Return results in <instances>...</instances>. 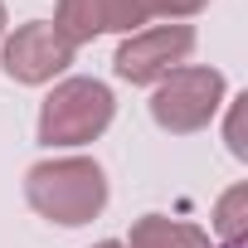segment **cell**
I'll return each mask as SVG.
<instances>
[{"instance_id":"cell-10","label":"cell","mask_w":248,"mask_h":248,"mask_svg":"<svg viewBox=\"0 0 248 248\" xmlns=\"http://www.w3.org/2000/svg\"><path fill=\"white\" fill-rule=\"evenodd\" d=\"M243 102L248 97H238L233 102V117H229V151L233 156H248V141H243Z\"/></svg>"},{"instance_id":"cell-9","label":"cell","mask_w":248,"mask_h":248,"mask_svg":"<svg viewBox=\"0 0 248 248\" xmlns=\"http://www.w3.org/2000/svg\"><path fill=\"white\" fill-rule=\"evenodd\" d=\"M209 0H146V10L151 15H195V10H204Z\"/></svg>"},{"instance_id":"cell-4","label":"cell","mask_w":248,"mask_h":248,"mask_svg":"<svg viewBox=\"0 0 248 248\" xmlns=\"http://www.w3.org/2000/svg\"><path fill=\"white\" fill-rule=\"evenodd\" d=\"M195 49V30L190 25H151L137 30L127 44L117 49V73L127 83H161L166 73H175Z\"/></svg>"},{"instance_id":"cell-3","label":"cell","mask_w":248,"mask_h":248,"mask_svg":"<svg viewBox=\"0 0 248 248\" xmlns=\"http://www.w3.org/2000/svg\"><path fill=\"white\" fill-rule=\"evenodd\" d=\"M224 102V73L219 68H190L180 63L175 73H166L151 93V117H156V127L175 132V137H190L200 127H209V117L219 112Z\"/></svg>"},{"instance_id":"cell-5","label":"cell","mask_w":248,"mask_h":248,"mask_svg":"<svg viewBox=\"0 0 248 248\" xmlns=\"http://www.w3.org/2000/svg\"><path fill=\"white\" fill-rule=\"evenodd\" d=\"M73 49L49 20H34V25H20L10 39H5V54H0V63H5V73L15 83H49L54 73H63L73 63Z\"/></svg>"},{"instance_id":"cell-6","label":"cell","mask_w":248,"mask_h":248,"mask_svg":"<svg viewBox=\"0 0 248 248\" xmlns=\"http://www.w3.org/2000/svg\"><path fill=\"white\" fill-rule=\"evenodd\" d=\"M146 20H151L146 0H59L54 30L68 44H88V39L112 34V30H137Z\"/></svg>"},{"instance_id":"cell-11","label":"cell","mask_w":248,"mask_h":248,"mask_svg":"<svg viewBox=\"0 0 248 248\" xmlns=\"http://www.w3.org/2000/svg\"><path fill=\"white\" fill-rule=\"evenodd\" d=\"M93 248H127V243H117V238H102V243H93Z\"/></svg>"},{"instance_id":"cell-12","label":"cell","mask_w":248,"mask_h":248,"mask_svg":"<svg viewBox=\"0 0 248 248\" xmlns=\"http://www.w3.org/2000/svg\"><path fill=\"white\" fill-rule=\"evenodd\" d=\"M0 30H5V5H0Z\"/></svg>"},{"instance_id":"cell-8","label":"cell","mask_w":248,"mask_h":248,"mask_svg":"<svg viewBox=\"0 0 248 248\" xmlns=\"http://www.w3.org/2000/svg\"><path fill=\"white\" fill-rule=\"evenodd\" d=\"M243 209H248V185H233L224 200H219V238L224 248H243Z\"/></svg>"},{"instance_id":"cell-1","label":"cell","mask_w":248,"mask_h":248,"mask_svg":"<svg viewBox=\"0 0 248 248\" xmlns=\"http://www.w3.org/2000/svg\"><path fill=\"white\" fill-rule=\"evenodd\" d=\"M25 200H30L34 214H44V219H54L63 229H78V224H88V219L102 214V204H107V175L88 156L39 161L25 175Z\"/></svg>"},{"instance_id":"cell-2","label":"cell","mask_w":248,"mask_h":248,"mask_svg":"<svg viewBox=\"0 0 248 248\" xmlns=\"http://www.w3.org/2000/svg\"><path fill=\"white\" fill-rule=\"evenodd\" d=\"M112 122V93L97 78H68L59 83L39 107V141L49 146H83L107 132Z\"/></svg>"},{"instance_id":"cell-7","label":"cell","mask_w":248,"mask_h":248,"mask_svg":"<svg viewBox=\"0 0 248 248\" xmlns=\"http://www.w3.org/2000/svg\"><path fill=\"white\" fill-rule=\"evenodd\" d=\"M127 248H209V233L185 224V219H166V214H141L132 224Z\"/></svg>"}]
</instances>
